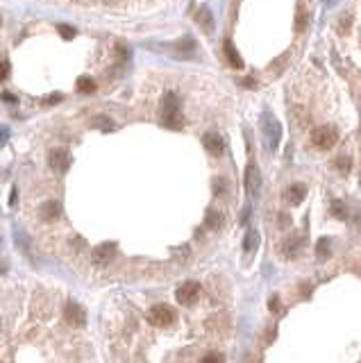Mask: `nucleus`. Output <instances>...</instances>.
Here are the masks:
<instances>
[{
    "label": "nucleus",
    "mask_w": 361,
    "mask_h": 363,
    "mask_svg": "<svg viewBox=\"0 0 361 363\" xmlns=\"http://www.w3.org/2000/svg\"><path fill=\"white\" fill-rule=\"evenodd\" d=\"M164 125L168 130H179L182 127V113H179V104L175 93H166L164 95Z\"/></svg>",
    "instance_id": "f257e3e1"
},
{
    "label": "nucleus",
    "mask_w": 361,
    "mask_h": 363,
    "mask_svg": "<svg viewBox=\"0 0 361 363\" xmlns=\"http://www.w3.org/2000/svg\"><path fill=\"white\" fill-rule=\"evenodd\" d=\"M311 141H314L316 148L320 150H329L336 145L338 136H336V130L329 125H323V127H316L314 132H311Z\"/></svg>",
    "instance_id": "f03ea898"
},
{
    "label": "nucleus",
    "mask_w": 361,
    "mask_h": 363,
    "mask_svg": "<svg viewBox=\"0 0 361 363\" xmlns=\"http://www.w3.org/2000/svg\"><path fill=\"white\" fill-rule=\"evenodd\" d=\"M148 318H150V322L155 327H168L175 322V311L168 304H155L150 309V313H148Z\"/></svg>",
    "instance_id": "7ed1b4c3"
},
{
    "label": "nucleus",
    "mask_w": 361,
    "mask_h": 363,
    "mask_svg": "<svg viewBox=\"0 0 361 363\" xmlns=\"http://www.w3.org/2000/svg\"><path fill=\"white\" fill-rule=\"evenodd\" d=\"M175 297H177V302L184 304V307H193V304L200 299V284H198V281H184L177 288Z\"/></svg>",
    "instance_id": "20e7f679"
},
{
    "label": "nucleus",
    "mask_w": 361,
    "mask_h": 363,
    "mask_svg": "<svg viewBox=\"0 0 361 363\" xmlns=\"http://www.w3.org/2000/svg\"><path fill=\"white\" fill-rule=\"evenodd\" d=\"M66 322H69L71 327H78V329H82L84 325H87V313H84V309L80 307V304H66Z\"/></svg>",
    "instance_id": "39448f33"
},
{
    "label": "nucleus",
    "mask_w": 361,
    "mask_h": 363,
    "mask_svg": "<svg viewBox=\"0 0 361 363\" xmlns=\"http://www.w3.org/2000/svg\"><path fill=\"white\" fill-rule=\"evenodd\" d=\"M246 189L250 195H257L261 189V175L255 163H248V168H246Z\"/></svg>",
    "instance_id": "423d86ee"
},
{
    "label": "nucleus",
    "mask_w": 361,
    "mask_h": 363,
    "mask_svg": "<svg viewBox=\"0 0 361 363\" xmlns=\"http://www.w3.org/2000/svg\"><path fill=\"white\" fill-rule=\"evenodd\" d=\"M202 145H205V150L209 154H214V157H218L220 152H223V139H220L218 134H214V132H209V134H205V139H202Z\"/></svg>",
    "instance_id": "0eeeda50"
},
{
    "label": "nucleus",
    "mask_w": 361,
    "mask_h": 363,
    "mask_svg": "<svg viewBox=\"0 0 361 363\" xmlns=\"http://www.w3.org/2000/svg\"><path fill=\"white\" fill-rule=\"evenodd\" d=\"M69 163H71V157H69V152H66V150H52V154H50V166L55 168V170L64 172L66 168H69Z\"/></svg>",
    "instance_id": "6e6552de"
},
{
    "label": "nucleus",
    "mask_w": 361,
    "mask_h": 363,
    "mask_svg": "<svg viewBox=\"0 0 361 363\" xmlns=\"http://www.w3.org/2000/svg\"><path fill=\"white\" fill-rule=\"evenodd\" d=\"M223 48H225V57H227L229 66L232 68H243V59H241V54H238L236 45H234L232 41H225Z\"/></svg>",
    "instance_id": "1a4fd4ad"
},
{
    "label": "nucleus",
    "mask_w": 361,
    "mask_h": 363,
    "mask_svg": "<svg viewBox=\"0 0 361 363\" xmlns=\"http://www.w3.org/2000/svg\"><path fill=\"white\" fill-rule=\"evenodd\" d=\"M284 195H286V202L300 204L302 200H305V195H307V186L305 184H293V186H288Z\"/></svg>",
    "instance_id": "9d476101"
},
{
    "label": "nucleus",
    "mask_w": 361,
    "mask_h": 363,
    "mask_svg": "<svg viewBox=\"0 0 361 363\" xmlns=\"http://www.w3.org/2000/svg\"><path fill=\"white\" fill-rule=\"evenodd\" d=\"M114 250H116L114 243H105V245H100V248H96L93 250V261L96 263H107L111 257H114Z\"/></svg>",
    "instance_id": "9b49d317"
},
{
    "label": "nucleus",
    "mask_w": 361,
    "mask_h": 363,
    "mask_svg": "<svg viewBox=\"0 0 361 363\" xmlns=\"http://www.w3.org/2000/svg\"><path fill=\"white\" fill-rule=\"evenodd\" d=\"M196 21H198V25L207 32V34H211V32H214V16H211V12L207 7H202L200 12H198Z\"/></svg>",
    "instance_id": "f8f14e48"
},
{
    "label": "nucleus",
    "mask_w": 361,
    "mask_h": 363,
    "mask_svg": "<svg viewBox=\"0 0 361 363\" xmlns=\"http://www.w3.org/2000/svg\"><path fill=\"white\" fill-rule=\"evenodd\" d=\"M220 225H223V216L218 211H214V209H209L205 218V227L207 229H220Z\"/></svg>",
    "instance_id": "ddd939ff"
},
{
    "label": "nucleus",
    "mask_w": 361,
    "mask_h": 363,
    "mask_svg": "<svg viewBox=\"0 0 361 363\" xmlns=\"http://www.w3.org/2000/svg\"><path fill=\"white\" fill-rule=\"evenodd\" d=\"M78 91H80V93H93V91H96V82H93L91 77L82 75L78 80Z\"/></svg>",
    "instance_id": "4468645a"
},
{
    "label": "nucleus",
    "mask_w": 361,
    "mask_h": 363,
    "mask_svg": "<svg viewBox=\"0 0 361 363\" xmlns=\"http://www.w3.org/2000/svg\"><path fill=\"white\" fill-rule=\"evenodd\" d=\"M307 21H309V16H307L305 7H297V14H295V32H305L307 30Z\"/></svg>",
    "instance_id": "2eb2a0df"
},
{
    "label": "nucleus",
    "mask_w": 361,
    "mask_h": 363,
    "mask_svg": "<svg viewBox=\"0 0 361 363\" xmlns=\"http://www.w3.org/2000/svg\"><path fill=\"white\" fill-rule=\"evenodd\" d=\"M334 166H336V170L341 172V175H347V172H350V168H352V161H350V157H336Z\"/></svg>",
    "instance_id": "dca6fc26"
},
{
    "label": "nucleus",
    "mask_w": 361,
    "mask_h": 363,
    "mask_svg": "<svg viewBox=\"0 0 361 363\" xmlns=\"http://www.w3.org/2000/svg\"><path fill=\"white\" fill-rule=\"evenodd\" d=\"M257 243H259V236H257V231H248V234H246V243H243L246 252H252Z\"/></svg>",
    "instance_id": "f3484780"
},
{
    "label": "nucleus",
    "mask_w": 361,
    "mask_h": 363,
    "mask_svg": "<svg viewBox=\"0 0 361 363\" xmlns=\"http://www.w3.org/2000/svg\"><path fill=\"white\" fill-rule=\"evenodd\" d=\"M57 213H59V204L57 202H48L46 207H43V218H55Z\"/></svg>",
    "instance_id": "a211bd4d"
},
{
    "label": "nucleus",
    "mask_w": 361,
    "mask_h": 363,
    "mask_svg": "<svg viewBox=\"0 0 361 363\" xmlns=\"http://www.w3.org/2000/svg\"><path fill=\"white\" fill-rule=\"evenodd\" d=\"M316 252H318L320 259L327 257V252H329V240H327V238H320V240H318V248H316Z\"/></svg>",
    "instance_id": "6ab92c4d"
},
{
    "label": "nucleus",
    "mask_w": 361,
    "mask_h": 363,
    "mask_svg": "<svg viewBox=\"0 0 361 363\" xmlns=\"http://www.w3.org/2000/svg\"><path fill=\"white\" fill-rule=\"evenodd\" d=\"M332 213H334L336 218H345L347 211H345V207H343L341 202H332Z\"/></svg>",
    "instance_id": "aec40b11"
},
{
    "label": "nucleus",
    "mask_w": 361,
    "mask_h": 363,
    "mask_svg": "<svg viewBox=\"0 0 361 363\" xmlns=\"http://www.w3.org/2000/svg\"><path fill=\"white\" fill-rule=\"evenodd\" d=\"M200 363H223V358H220V354H216V352H209L205 358H202Z\"/></svg>",
    "instance_id": "412c9836"
},
{
    "label": "nucleus",
    "mask_w": 361,
    "mask_h": 363,
    "mask_svg": "<svg viewBox=\"0 0 361 363\" xmlns=\"http://www.w3.org/2000/svg\"><path fill=\"white\" fill-rule=\"evenodd\" d=\"M10 77V64L7 62H0V82Z\"/></svg>",
    "instance_id": "4be33fe9"
},
{
    "label": "nucleus",
    "mask_w": 361,
    "mask_h": 363,
    "mask_svg": "<svg viewBox=\"0 0 361 363\" xmlns=\"http://www.w3.org/2000/svg\"><path fill=\"white\" fill-rule=\"evenodd\" d=\"M59 32H62L64 39H73V34H75V30L73 27H69V25H59Z\"/></svg>",
    "instance_id": "5701e85b"
},
{
    "label": "nucleus",
    "mask_w": 361,
    "mask_h": 363,
    "mask_svg": "<svg viewBox=\"0 0 361 363\" xmlns=\"http://www.w3.org/2000/svg\"><path fill=\"white\" fill-rule=\"evenodd\" d=\"M268 307H270V311H273V313H279V309H282V304H279V297H270Z\"/></svg>",
    "instance_id": "b1692460"
},
{
    "label": "nucleus",
    "mask_w": 361,
    "mask_h": 363,
    "mask_svg": "<svg viewBox=\"0 0 361 363\" xmlns=\"http://www.w3.org/2000/svg\"><path fill=\"white\" fill-rule=\"evenodd\" d=\"M246 86H248V89H255L257 84H255V80H250V77H248V80H246Z\"/></svg>",
    "instance_id": "393cba45"
}]
</instances>
